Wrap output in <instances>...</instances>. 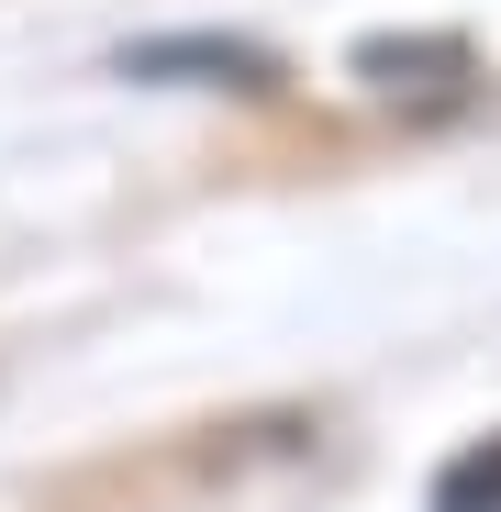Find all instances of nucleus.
<instances>
[{
  "label": "nucleus",
  "instance_id": "f257e3e1",
  "mask_svg": "<svg viewBox=\"0 0 501 512\" xmlns=\"http://www.w3.org/2000/svg\"><path fill=\"white\" fill-rule=\"evenodd\" d=\"M435 512H501V435H490V446H468V457H446Z\"/></svg>",
  "mask_w": 501,
  "mask_h": 512
}]
</instances>
